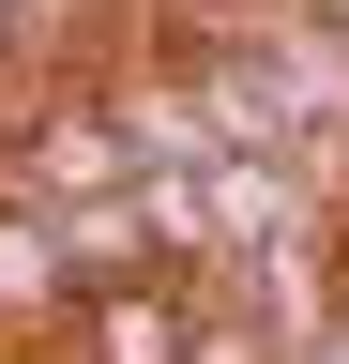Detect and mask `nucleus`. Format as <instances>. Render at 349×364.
Segmentation results:
<instances>
[{"label":"nucleus","instance_id":"nucleus-1","mask_svg":"<svg viewBox=\"0 0 349 364\" xmlns=\"http://www.w3.org/2000/svg\"><path fill=\"white\" fill-rule=\"evenodd\" d=\"M61 334H76V364H198V304L183 289H76Z\"/></svg>","mask_w":349,"mask_h":364},{"label":"nucleus","instance_id":"nucleus-2","mask_svg":"<svg viewBox=\"0 0 349 364\" xmlns=\"http://www.w3.org/2000/svg\"><path fill=\"white\" fill-rule=\"evenodd\" d=\"M76 304V258H61V213L0 198V318H61Z\"/></svg>","mask_w":349,"mask_h":364},{"label":"nucleus","instance_id":"nucleus-3","mask_svg":"<svg viewBox=\"0 0 349 364\" xmlns=\"http://www.w3.org/2000/svg\"><path fill=\"white\" fill-rule=\"evenodd\" d=\"M304 364H349V318H334V334H304Z\"/></svg>","mask_w":349,"mask_h":364}]
</instances>
